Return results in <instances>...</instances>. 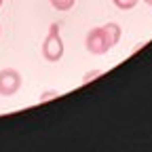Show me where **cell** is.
Wrapping results in <instances>:
<instances>
[{
    "label": "cell",
    "mask_w": 152,
    "mask_h": 152,
    "mask_svg": "<svg viewBox=\"0 0 152 152\" xmlns=\"http://www.w3.org/2000/svg\"><path fill=\"white\" fill-rule=\"evenodd\" d=\"M42 57L47 61H59L64 57V40L59 34V23H51L49 34L42 42Z\"/></svg>",
    "instance_id": "cell-1"
},
{
    "label": "cell",
    "mask_w": 152,
    "mask_h": 152,
    "mask_svg": "<svg viewBox=\"0 0 152 152\" xmlns=\"http://www.w3.org/2000/svg\"><path fill=\"white\" fill-rule=\"evenodd\" d=\"M85 47L91 55H104L108 53L112 47L108 42V36L104 32V28H93L87 32V38H85Z\"/></svg>",
    "instance_id": "cell-2"
},
{
    "label": "cell",
    "mask_w": 152,
    "mask_h": 152,
    "mask_svg": "<svg viewBox=\"0 0 152 152\" xmlns=\"http://www.w3.org/2000/svg\"><path fill=\"white\" fill-rule=\"evenodd\" d=\"M19 89H21V74L15 68L0 70V95L2 97H11Z\"/></svg>",
    "instance_id": "cell-3"
},
{
    "label": "cell",
    "mask_w": 152,
    "mask_h": 152,
    "mask_svg": "<svg viewBox=\"0 0 152 152\" xmlns=\"http://www.w3.org/2000/svg\"><path fill=\"white\" fill-rule=\"evenodd\" d=\"M102 28H104V32H106V36H108V42H110V47L118 45L121 36H123L121 26H118V23H114V21H110V23H106V26H102Z\"/></svg>",
    "instance_id": "cell-4"
},
{
    "label": "cell",
    "mask_w": 152,
    "mask_h": 152,
    "mask_svg": "<svg viewBox=\"0 0 152 152\" xmlns=\"http://www.w3.org/2000/svg\"><path fill=\"white\" fill-rule=\"evenodd\" d=\"M51 7L57 9V11H70L74 4H76V0H49Z\"/></svg>",
    "instance_id": "cell-5"
},
{
    "label": "cell",
    "mask_w": 152,
    "mask_h": 152,
    "mask_svg": "<svg viewBox=\"0 0 152 152\" xmlns=\"http://www.w3.org/2000/svg\"><path fill=\"white\" fill-rule=\"evenodd\" d=\"M112 2L121 11H131V9H135V4L140 2V0H112Z\"/></svg>",
    "instance_id": "cell-6"
},
{
    "label": "cell",
    "mask_w": 152,
    "mask_h": 152,
    "mask_svg": "<svg viewBox=\"0 0 152 152\" xmlns=\"http://www.w3.org/2000/svg\"><path fill=\"white\" fill-rule=\"evenodd\" d=\"M99 74H102V70H91V72H87L85 78H83V83H89V80H93V78H97Z\"/></svg>",
    "instance_id": "cell-7"
},
{
    "label": "cell",
    "mask_w": 152,
    "mask_h": 152,
    "mask_svg": "<svg viewBox=\"0 0 152 152\" xmlns=\"http://www.w3.org/2000/svg\"><path fill=\"white\" fill-rule=\"evenodd\" d=\"M57 91H47V95H40V102H47V99H53V97H57Z\"/></svg>",
    "instance_id": "cell-8"
},
{
    "label": "cell",
    "mask_w": 152,
    "mask_h": 152,
    "mask_svg": "<svg viewBox=\"0 0 152 152\" xmlns=\"http://www.w3.org/2000/svg\"><path fill=\"white\" fill-rule=\"evenodd\" d=\"M144 2H146L148 7H152V0H144Z\"/></svg>",
    "instance_id": "cell-9"
},
{
    "label": "cell",
    "mask_w": 152,
    "mask_h": 152,
    "mask_svg": "<svg viewBox=\"0 0 152 152\" xmlns=\"http://www.w3.org/2000/svg\"><path fill=\"white\" fill-rule=\"evenodd\" d=\"M0 7H2V0H0Z\"/></svg>",
    "instance_id": "cell-10"
}]
</instances>
